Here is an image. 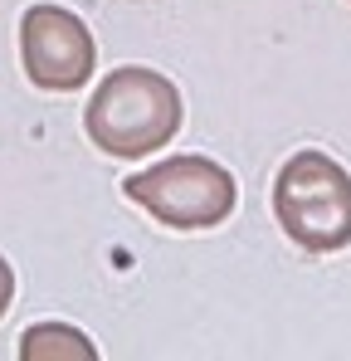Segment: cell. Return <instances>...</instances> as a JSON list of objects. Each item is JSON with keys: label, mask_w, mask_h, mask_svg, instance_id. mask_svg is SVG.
Wrapping results in <instances>:
<instances>
[{"label": "cell", "mask_w": 351, "mask_h": 361, "mask_svg": "<svg viewBox=\"0 0 351 361\" xmlns=\"http://www.w3.org/2000/svg\"><path fill=\"white\" fill-rule=\"evenodd\" d=\"M20 63L30 73L35 88L44 93H73L93 78L98 44L88 35V25L63 10V5H30L20 20Z\"/></svg>", "instance_id": "obj_4"}, {"label": "cell", "mask_w": 351, "mask_h": 361, "mask_svg": "<svg viewBox=\"0 0 351 361\" xmlns=\"http://www.w3.org/2000/svg\"><path fill=\"white\" fill-rule=\"evenodd\" d=\"M20 361H98V347L68 322H35L20 337Z\"/></svg>", "instance_id": "obj_5"}, {"label": "cell", "mask_w": 351, "mask_h": 361, "mask_svg": "<svg viewBox=\"0 0 351 361\" xmlns=\"http://www.w3.org/2000/svg\"><path fill=\"white\" fill-rule=\"evenodd\" d=\"M83 127L108 157H147L180 132V93L166 73L127 63L98 83L83 108Z\"/></svg>", "instance_id": "obj_1"}, {"label": "cell", "mask_w": 351, "mask_h": 361, "mask_svg": "<svg viewBox=\"0 0 351 361\" xmlns=\"http://www.w3.org/2000/svg\"><path fill=\"white\" fill-rule=\"evenodd\" d=\"M127 200H137L147 215H156L171 230H210L225 225L239 205L234 176L210 157H166L147 171L122 180Z\"/></svg>", "instance_id": "obj_3"}, {"label": "cell", "mask_w": 351, "mask_h": 361, "mask_svg": "<svg viewBox=\"0 0 351 361\" xmlns=\"http://www.w3.org/2000/svg\"><path fill=\"white\" fill-rule=\"evenodd\" d=\"M273 215L297 249L332 254L351 244V176L327 152H297L273 180Z\"/></svg>", "instance_id": "obj_2"}, {"label": "cell", "mask_w": 351, "mask_h": 361, "mask_svg": "<svg viewBox=\"0 0 351 361\" xmlns=\"http://www.w3.org/2000/svg\"><path fill=\"white\" fill-rule=\"evenodd\" d=\"M10 298H15V274H10V264L0 259V317L10 312Z\"/></svg>", "instance_id": "obj_6"}]
</instances>
